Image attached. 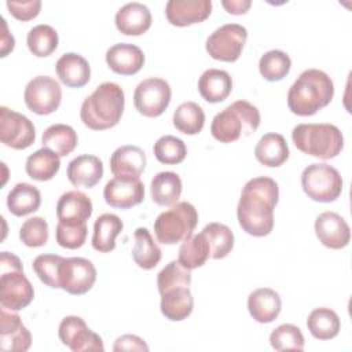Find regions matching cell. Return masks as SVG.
I'll use <instances>...</instances> for the list:
<instances>
[{"instance_id":"obj_1","label":"cell","mask_w":352,"mask_h":352,"mask_svg":"<svg viewBox=\"0 0 352 352\" xmlns=\"http://www.w3.org/2000/svg\"><path fill=\"white\" fill-rule=\"evenodd\" d=\"M278 183L268 176L250 179L242 188L236 206L241 228L253 236H265L274 228V209L278 204Z\"/></svg>"},{"instance_id":"obj_2","label":"cell","mask_w":352,"mask_h":352,"mask_svg":"<svg viewBox=\"0 0 352 352\" xmlns=\"http://www.w3.org/2000/svg\"><path fill=\"white\" fill-rule=\"evenodd\" d=\"M334 96V84L327 73L319 69L304 70L287 92V106L297 116H314L326 107Z\"/></svg>"},{"instance_id":"obj_3","label":"cell","mask_w":352,"mask_h":352,"mask_svg":"<svg viewBox=\"0 0 352 352\" xmlns=\"http://www.w3.org/2000/svg\"><path fill=\"white\" fill-rule=\"evenodd\" d=\"M125 106L124 89L111 81L99 84L87 96L80 109V117L85 126L94 131H104L118 124Z\"/></svg>"},{"instance_id":"obj_4","label":"cell","mask_w":352,"mask_h":352,"mask_svg":"<svg viewBox=\"0 0 352 352\" xmlns=\"http://www.w3.org/2000/svg\"><path fill=\"white\" fill-rule=\"evenodd\" d=\"M258 109L248 100H236L219 111L210 124L212 136L221 143H232L242 135L250 136L260 125Z\"/></svg>"},{"instance_id":"obj_5","label":"cell","mask_w":352,"mask_h":352,"mask_svg":"<svg viewBox=\"0 0 352 352\" xmlns=\"http://www.w3.org/2000/svg\"><path fill=\"white\" fill-rule=\"evenodd\" d=\"M292 139L301 153L320 160L337 157L344 147V136L333 124H298Z\"/></svg>"},{"instance_id":"obj_6","label":"cell","mask_w":352,"mask_h":352,"mask_svg":"<svg viewBox=\"0 0 352 352\" xmlns=\"http://www.w3.org/2000/svg\"><path fill=\"white\" fill-rule=\"evenodd\" d=\"M0 270L1 307L14 312L26 308L34 297V290L30 280L23 274L21 260L12 253L1 252Z\"/></svg>"},{"instance_id":"obj_7","label":"cell","mask_w":352,"mask_h":352,"mask_svg":"<svg viewBox=\"0 0 352 352\" xmlns=\"http://www.w3.org/2000/svg\"><path fill=\"white\" fill-rule=\"evenodd\" d=\"M198 224V212L187 201L173 204L168 210L161 212L154 221V232L158 242L176 245L188 239Z\"/></svg>"},{"instance_id":"obj_8","label":"cell","mask_w":352,"mask_h":352,"mask_svg":"<svg viewBox=\"0 0 352 352\" xmlns=\"http://www.w3.org/2000/svg\"><path fill=\"white\" fill-rule=\"evenodd\" d=\"M304 192L316 202H333L342 192V177L329 164H311L301 173Z\"/></svg>"},{"instance_id":"obj_9","label":"cell","mask_w":352,"mask_h":352,"mask_svg":"<svg viewBox=\"0 0 352 352\" xmlns=\"http://www.w3.org/2000/svg\"><path fill=\"white\" fill-rule=\"evenodd\" d=\"M248 38V30L238 23H226L217 28L206 40V52L210 58L221 62L239 59Z\"/></svg>"},{"instance_id":"obj_10","label":"cell","mask_w":352,"mask_h":352,"mask_svg":"<svg viewBox=\"0 0 352 352\" xmlns=\"http://www.w3.org/2000/svg\"><path fill=\"white\" fill-rule=\"evenodd\" d=\"M172 89L168 81L160 77H148L138 84L133 92V104L144 117L161 116L170 103Z\"/></svg>"},{"instance_id":"obj_11","label":"cell","mask_w":352,"mask_h":352,"mask_svg":"<svg viewBox=\"0 0 352 352\" xmlns=\"http://www.w3.org/2000/svg\"><path fill=\"white\" fill-rule=\"evenodd\" d=\"M23 98L29 110L38 116H48L58 110L62 100V89L55 78L37 76L28 82Z\"/></svg>"},{"instance_id":"obj_12","label":"cell","mask_w":352,"mask_h":352,"mask_svg":"<svg viewBox=\"0 0 352 352\" xmlns=\"http://www.w3.org/2000/svg\"><path fill=\"white\" fill-rule=\"evenodd\" d=\"M0 140L4 146L15 150L28 148L36 140L34 125L26 116L16 113L6 106H1Z\"/></svg>"},{"instance_id":"obj_13","label":"cell","mask_w":352,"mask_h":352,"mask_svg":"<svg viewBox=\"0 0 352 352\" xmlns=\"http://www.w3.org/2000/svg\"><path fill=\"white\" fill-rule=\"evenodd\" d=\"M58 336L63 345L73 352H103L104 345L99 334L94 333L80 316H66L58 327Z\"/></svg>"},{"instance_id":"obj_14","label":"cell","mask_w":352,"mask_h":352,"mask_svg":"<svg viewBox=\"0 0 352 352\" xmlns=\"http://www.w3.org/2000/svg\"><path fill=\"white\" fill-rule=\"evenodd\" d=\"M60 289L73 296L85 294L96 280V268L88 258L69 257L60 267Z\"/></svg>"},{"instance_id":"obj_15","label":"cell","mask_w":352,"mask_h":352,"mask_svg":"<svg viewBox=\"0 0 352 352\" xmlns=\"http://www.w3.org/2000/svg\"><path fill=\"white\" fill-rule=\"evenodd\" d=\"M103 198L111 208L129 209L143 201L144 184L135 177L114 176L106 183Z\"/></svg>"},{"instance_id":"obj_16","label":"cell","mask_w":352,"mask_h":352,"mask_svg":"<svg viewBox=\"0 0 352 352\" xmlns=\"http://www.w3.org/2000/svg\"><path fill=\"white\" fill-rule=\"evenodd\" d=\"M315 234L319 242L329 249H342L351 241V230L345 219L331 210L320 213L315 220Z\"/></svg>"},{"instance_id":"obj_17","label":"cell","mask_w":352,"mask_h":352,"mask_svg":"<svg viewBox=\"0 0 352 352\" xmlns=\"http://www.w3.org/2000/svg\"><path fill=\"white\" fill-rule=\"evenodd\" d=\"M32 345V336L14 311L1 308L0 312V348L4 352H25Z\"/></svg>"},{"instance_id":"obj_18","label":"cell","mask_w":352,"mask_h":352,"mask_svg":"<svg viewBox=\"0 0 352 352\" xmlns=\"http://www.w3.org/2000/svg\"><path fill=\"white\" fill-rule=\"evenodd\" d=\"M210 12V0H169L165 6V15L169 23L179 28L204 22Z\"/></svg>"},{"instance_id":"obj_19","label":"cell","mask_w":352,"mask_h":352,"mask_svg":"<svg viewBox=\"0 0 352 352\" xmlns=\"http://www.w3.org/2000/svg\"><path fill=\"white\" fill-rule=\"evenodd\" d=\"M92 210L94 206L91 198L77 190L63 192L56 204L58 221L69 226L87 224Z\"/></svg>"},{"instance_id":"obj_20","label":"cell","mask_w":352,"mask_h":352,"mask_svg":"<svg viewBox=\"0 0 352 352\" xmlns=\"http://www.w3.org/2000/svg\"><path fill=\"white\" fill-rule=\"evenodd\" d=\"M106 63L117 74H136L144 65L143 51L129 43H118L106 51Z\"/></svg>"},{"instance_id":"obj_21","label":"cell","mask_w":352,"mask_h":352,"mask_svg":"<svg viewBox=\"0 0 352 352\" xmlns=\"http://www.w3.org/2000/svg\"><path fill=\"white\" fill-rule=\"evenodd\" d=\"M114 21L120 33L125 36H140L151 26V12L147 6L132 1L117 11Z\"/></svg>"},{"instance_id":"obj_22","label":"cell","mask_w":352,"mask_h":352,"mask_svg":"<svg viewBox=\"0 0 352 352\" xmlns=\"http://www.w3.org/2000/svg\"><path fill=\"white\" fill-rule=\"evenodd\" d=\"M66 175L73 186L91 188L98 184L103 176V162L96 155L82 154L69 162Z\"/></svg>"},{"instance_id":"obj_23","label":"cell","mask_w":352,"mask_h":352,"mask_svg":"<svg viewBox=\"0 0 352 352\" xmlns=\"http://www.w3.org/2000/svg\"><path fill=\"white\" fill-rule=\"evenodd\" d=\"M248 309L256 322L271 323L280 314V296L271 287L256 289L248 297Z\"/></svg>"},{"instance_id":"obj_24","label":"cell","mask_w":352,"mask_h":352,"mask_svg":"<svg viewBox=\"0 0 352 352\" xmlns=\"http://www.w3.org/2000/svg\"><path fill=\"white\" fill-rule=\"evenodd\" d=\"M146 168L144 151L132 144H125L114 150L110 157V170L114 176L139 179Z\"/></svg>"},{"instance_id":"obj_25","label":"cell","mask_w":352,"mask_h":352,"mask_svg":"<svg viewBox=\"0 0 352 352\" xmlns=\"http://www.w3.org/2000/svg\"><path fill=\"white\" fill-rule=\"evenodd\" d=\"M55 70L59 80L70 88H81L91 78V66L88 60L76 52L63 54L56 60Z\"/></svg>"},{"instance_id":"obj_26","label":"cell","mask_w":352,"mask_h":352,"mask_svg":"<svg viewBox=\"0 0 352 352\" xmlns=\"http://www.w3.org/2000/svg\"><path fill=\"white\" fill-rule=\"evenodd\" d=\"M161 296V312L173 322H180L191 315L194 308V298L190 292V286H175L162 293Z\"/></svg>"},{"instance_id":"obj_27","label":"cell","mask_w":352,"mask_h":352,"mask_svg":"<svg viewBox=\"0 0 352 352\" xmlns=\"http://www.w3.org/2000/svg\"><path fill=\"white\" fill-rule=\"evenodd\" d=\"M289 146L280 133L270 132L260 138L254 147L256 160L268 168H278L289 158Z\"/></svg>"},{"instance_id":"obj_28","label":"cell","mask_w":352,"mask_h":352,"mask_svg":"<svg viewBox=\"0 0 352 352\" xmlns=\"http://www.w3.org/2000/svg\"><path fill=\"white\" fill-rule=\"evenodd\" d=\"M198 91L209 103H220L228 98L232 91L231 76L226 70L208 69L198 80Z\"/></svg>"},{"instance_id":"obj_29","label":"cell","mask_w":352,"mask_h":352,"mask_svg":"<svg viewBox=\"0 0 352 352\" xmlns=\"http://www.w3.org/2000/svg\"><path fill=\"white\" fill-rule=\"evenodd\" d=\"M124 223L114 213L100 214L94 224L92 248L100 253H110L116 249V238L122 231Z\"/></svg>"},{"instance_id":"obj_30","label":"cell","mask_w":352,"mask_h":352,"mask_svg":"<svg viewBox=\"0 0 352 352\" xmlns=\"http://www.w3.org/2000/svg\"><path fill=\"white\" fill-rule=\"evenodd\" d=\"M41 194L38 188L29 183H18L7 195L8 210L18 217L30 214L40 208Z\"/></svg>"},{"instance_id":"obj_31","label":"cell","mask_w":352,"mask_h":352,"mask_svg":"<svg viewBox=\"0 0 352 352\" xmlns=\"http://www.w3.org/2000/svg\"><path fill=\"white\" fill-rule=\"evenodd\" d=\"M135 245L132 248V258L138 267L143 270H153L161 261L162 252L150 231L144 227H139L133 232Z\"/></svg>"},{"instance_id":"obj_32","label":"cell","mask_w":352,"mask_h":352,"mask_svg":"<svg viewBox=\"0 0 352 352\" xmlns=\"http://www.w3.org/2000/svg\"><path fill=\"white\" fill-rule=\"evenodd\" d=\"M182 179L177 173L165 170L157 173L150 186V192L151 198L157 205L161 206H172L173 204L177 202L182 194Z\"/></svg>"},{"instance_id":"obj_33","label":"cell","mask_w":352,"mask_h":352,"mask_svg":"<svg viewBox=\"0 0 352 352\" xmlns=\"http://www.w3.org/2000/svg\"><path fill=\"white\" fill-rule=\"evenodd\" d=\"M59 168L60 157L47 147H43L30 154L25 165L28 176L37 182L51 180L58 173Z\"/></svg>"},{"instance_id":"obj_34","label":"cell","mask_w":352,"mask_h":352,"mask_svg":"<svg viewBox=\"0 0 352 352\" xmlns=\"http://www.w3.org/2000/svg\"><path fill=\"white\" fill-rule=\"evenodd\" d=\"M43 146L56 153L59 157L69 155L78 143L76 131L66 124L50 125L41 136Z\"/></svg>"},{"instance_id":"obj_35","label":"cell","mask_w":352,"mask_h":352,"mask_svg":"<svg viewBox=\"0 0 352 352\" xmlns=\"http://www.w3.org/2000/svg\"><path fill=\"white\" fill-rule=\"evenodd\" d=\"M307 327L316 340L324 341L334 338L340 333L341 322L333 309L327 307H319L312 309L308 315Z\"/></svg>"},{"instance_id":"obj_36","label":"cell","mask_w":352,"mask_h":352,"mask_svg":"<svg viewBox=\"0 0 352 352\" xmlns=\"http://www.w3.org/2000/svg\"><path fill=\"white\" fill-rule=\"evenodd\" d=\"M210 257L209 243L202 232L191 235L188 239L183 241L179 249V263L187 270H195L202 267Z\"/></svg>"},{"instance_id":"obj_37","label":"cell","mask_w":352,"mask_h":352,"mask_svg":"<svg viewBox=\"0 0 352 352\" xmlns=\"http://www.w3.org/2000/svg\"><path fill=\"white\" fill-rule=\"evenodd\" d=\"M173 125L182 133L197 135L205 125V113L198 103L184 102L173 113Z\"/></svg>"},{"instance_id":"obj_38","label":"cell","mask_w":352,"mask_h":352,"mask_svg":"<svg viewBox=\"0 0 352 352\" xmlns=\"http://www.w3.org/2000/svg\"><path fill=\"white\" fill-rule=\"evenodd\" d=\"M210 248V258L220 260L228 256L234 248V234L231 228L223 223H209L201 231Z\"/></svg>"},{"instance_id":"obj_39","label":"cell","mask_w":352,"mask_h":352,"mask_svg":"<svg viewBox=\"0 0 352 352\" xmlns=\"http://www.w3.org/2000/svg\"><path fill=\"white\" fill-rule=\"evenodd\" d=\"M26 43L29 51L34 56L44 58L51 55L58 48L59 37L52 26L47 23H40L29 30Z\"/></svg>"},{"instance_id":"obj_40","label":"cell","mask_w":352,"mask_h":352,"mask_svg":"<svg viewBox=\"0 0 352 352\" xmlns=\"http://www.w3.org/2000/svg\"><path fill=\"white\" fill-rule=\"evenodd\" d=\"M292 67L290 56L280 50H271L261 55L258 60L260 74L267 81H279L285 78Z\"/></svg>"},{"instance_id":"obj_41","label":"cell","mask_w":352,"mask_h":352,"mask_svg":"<svg viewBox=\"0 0 352 352\" xmlns=\"http://www.w3.org/2000/svg\"><path fill=\"white\" fill-rule=\"evenodd\" d=\"M155 158L165 165H176L184 161L187 155V147L184 142L176 136H161L153 147Z\"/></svg>"},{"instance_id":"obj_42","label":"cell","mask_w":352,"mask_h":352,"mask_svg":"<svg viewBox=\"0 0 352 352\" xmlns=\"http://www.w3.org/2000/svg\"><path fill=\"white\" fill-rule=\"evenodd\" d=\"M65 257L58 254H40L33 260V271L38 279L52 289H60V267Z\"/></svg>"},{"instance_id":"obj_43","label":"cell","mask_w":352,"mask_h":352,"mask_svg":"<svg viewBox=\"0 0 352 352\" xmlns=\"http://www.w3.org/2000/svg\"><path fill=\"white\" fill-rule=\"evenodd\" d=\"M270 344L275 351H302L304 349V336L300 327L292 323H283L274 329L270 334Z\"/></svg>"},{"instance_id":"obj_44","label":"cell","mask_w":352,"mask_h":352,"mask_svg":"<svg viewBox=\"0 0 352 352\" xmlns=\"http://www.w3.org/2000/svg\"><path fill=\"white\" fill-rule=\"evenodd\" d=\"M48 223L44 217L34 216L23 221L19 228V239L29 248L44 246L48 241Z\"/></svg>"},{"instance_id":"obj_45","label":"cell","mask_w":352,"mask_h":352,"mask_svg":"<svg viewBox=\"0 0 352 352\" xmlns=\"http://www.w3.org/2000/svg\"><path fill=\"white\" fill-rule=\"evenodd\" d=\"M190 286L191 285V270L183 267L179 260H173L166 264L157 276L158 292L162 293L175 286Z\"/></svg>"},{"instance_id":"obj_46","label":"cell","mask_w":352,"mask_h":352,"mask_svg":"<svg viewBox=\"0 0 352 352\" xmlns=\"http://www.w3.org/2000/svg\"><path fill=\"white\" fill-rule=\"evenodd\" d=\"M88 234L87 224H80V226H69L59 223L56 224V242L59 246L65 249H78L85 243Z\"/></svg>"},{"instance_id":"obj_47","label":"cell","mask_w":352,"mask_h":352,"mask_svg":"<svg viewBox=\"0 0 352 352\" xmlns=\"http://www.w3.org/2000/svg\"><path fill=\"white\" fill-rule=\"evenodd\" d=\"M8 11L19 21H30L36 18L41 8L40 0H29V1H7Z\"/></svg>"},{"instance_id":"obj_48","label":"cell","mask_w":352,"mask_h":352,"mask_svg":"<svg viewBox=\"0 0 352 352\" xmlns=\"http://www.w3.org/2000/svg\"><path fill=\"white\" fill-rule=\"evenodd\" d=\"M113 351H148V346L143 338L135 334H124L116 340Z\"/></svg>"},{"instance_id":"obj_49","label":"cell","mask_w":352,"mask_h":352,"mask_svg":"<svg viewBox=\"0 0 352 352\" xmlns=\"http://www.w3.org/2000/svg\"><path fill=\"white\" fill-rule=\"evenodd\" d=\"M221 6L227 10V12L232 15H242V14H246V11L250 8L252 1L250 0H223Z\"/></svg>"},{"instance_id":"obj_50","label":"cell","mask_w":352,"mask_h":352,"mask_svg":"<svg viewBox=\"0 0 352 352\" xmlns=\"http://www.w3.org/2000/svg\"><path fill=\"white\" fill-rule=\"evenodd\" d=\"M1 26H3V33H1V56H7L8 52H11L14 50V45H15V40H14V36L8 32V28H7V22L4 18H1Z\"/></svg>"}]
</instances>
